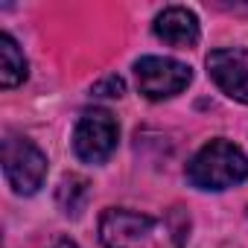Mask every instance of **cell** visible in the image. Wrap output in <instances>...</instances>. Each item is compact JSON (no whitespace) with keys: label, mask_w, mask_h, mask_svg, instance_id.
Here are the masks:
<instances>
[{"label":"cell","mask_w":248,"mask_h":248,"mask_svg":"<svg viewBox=\"0 0 248 248\" xmlns=\"http://www.w3.org/2000/svg\"><path fill=\"white\" fill-rule=\"evenodd\" d=\"M190 216L181 207L164 216L138 213L129 207H108L99 216L102 248H187Z\"/></svg>","instance_id":"1"},{"label":"cell","mask_w":248,"mask_h":248,"mask_svg":"<svg viewBox=\"0 0 248 248\" xmlns=\"http://www.w3.org/2000/svg\"><path fill=\"white\" fill-rule=\"evenodd\" d=\"M184 175L190 187L202 193H222L239 187L248 178V158L233 140L213 138L202 149H196V155L187 161Z\"/></svg>","instance_id":"2"},{"label":"cell","mask_w":248,"mask_h":248,"mask_svg":"<svg viewBox=\"0 0 248 248\" xmlns=\"http://www.w3.org/2000/svg\"><path fill=\"white\" fill-rule=\"evenodd\" d=\"M3 178L18 196H35L47 181V155L21 135H6L0 143Z\"/></svg>","instance_id":"3"},{"label":"cell","mask_w":248,"mask_h":248,"mask_svg":"<svg viewBox=\"0 0 248 248\" xmlns=\"http://www.w3.org/2000/svg\"><path fill=\"white\" fill-rule=\"evenodd\" d=\"M120 143V123L108 108H88L73 129V155L82 164H105Z\"/></svg>","instance_id":"4"},{"label":"cell","mask_w":248,"mask_h":248,"mask_svg":"<svg viewBox=\"0 0 248 248\" xmlns=\"http://www.w3.org/2000/svg\"><path fill=\"white\" fill-rule=\"evenodd\" d=\"M132 70H135L138 91L152 102L172 99L184 93L193 82V67L172 56H140Z\"/></svg>","instance_id":"5"},{"label":"cell","mask_w":248,"mask_h":248,"mask_svg":"<svg viewBox=\"0 0 248 248\" xmlns=\"http://www.w3.org/2000/svg\"><path fill=\"white\" fill-rule=\"evenodd\" d=\"M204 64H207V76L228 99L248 105V50L245 47L210 50Z\"/></svg>","instance_id":"6"},{"label":"cell","mask_w":248,"mask_h":248,"mask_svg":"<svg viewBox=\"0 0 248 248\" xmlns=\"http://www.w3.org/2000/svg\"><path fill=\"white\" fill-rule=\"evenodd\" d=\"M152 32L158 41L170 44V47H196L199 38H202V24H199V15L187 6H167L155 15L152 21Z\"/></svg>","instance_id":"7"},{"label":"cell","mask_w":248,"mask_h":248,"mask_svg":"<svg viewBox=\"0 0 248 248\" xmlns=\"http://www.w3.org/2000/svg\"><path fill=\"white\" fill-rule=\"evenodd\" d=\"M30 76V62L12 32H0V88H18Z\"/></svg>","instance_id":"8"},{"label":"cell","mask_w":248,"mask_h":248,"mask_svg":"<svg viewBox=\"0 0 248 248\" xmlns=\"http://www.w3.org/2000/svg\"><path fill=\"white\" fill-rule=\"evenodd\" d=\"M53 248H82L79 242H73V239H67V236H62V239H56L53 242Z\"/></svg>","instance_id":"9"}]
</instances>
